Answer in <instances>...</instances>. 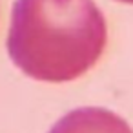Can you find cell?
Listing matches in <instances>:
<instances>
[{"instance_id":"3957f363","label":"cell","mask_w":133,"mask_h":133,"mask_svg":"<svg viewBox=\"0 0 133 133\" xmlns=\"http://www.w3.org/2000/svg\"><path fill=\"white\" fill-rule=\"evenodd\" d=\"M118 2H124V4H133V0H118Z\"/></svg>"},{"instance_id":"7a4b0ae2","label":"cell","mask_w":133,"mask_h":133,"mask_svg":"<svg viewBox=\"0 0 133 133\" xmlns=\"http://www.w3.org/2000/svg\"><path fill=\"white\" fill-rule=\"evenodd\" d=\"M49 133H133V129L106 108H77L64 115Z\"/></svg>"},{"instance_id":"6da1fadb","label":"cell","mask_w":133,"mask_h":133,"mask_svg":"<svg viewBox=\"0 0 133 133\" xmlns=\"http://www.w3.org/2000/svg\"><path fill=\"white\" fill-rule=\"evenodd\" d=\"M108 42V26L93 0H17L8 53L28 77L68 82L89 71Z\"/></svg>"}]
</instances>
